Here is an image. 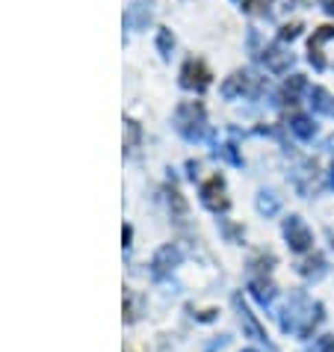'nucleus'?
Returning a JSON list of instances; mask_svg holds the SVG:
<instances>
[{"mask_svg": "<svg viewBox=\"0 0 334 352\" xmlns=\"http://www.w3.org/2000/svg\"><path fill=\"white\" fill-rule=\"evenodd\" d=\"M322 6H326V12L334 15V0H322Z\"/></svg>", "mask_w": 334, "mask_h": 352, "instance_id": "15", "label": "nucleus"}, {"mask_svg": "<svg viewBox=\"0 0 334 352\" xmlns=\"http://www.w3.org/2000/svg\"><path fill=\"white\" fill-rule=\"evenodd\" d=\"M284 237H287V246L293 252H308L311 249V231L299 217H290L284 222Z\"/></svg>", "mask_w": 334, "mask_h": 352, "instance_id": "2", "label": "nucleus"}, {"mask_svg": "<svg viewBox=\"0 0 334 352\" xmlns=\"http://www.w3.org/2000/svg\"><path fill=\"white\" fill-rule=\"evenodd\" d=\"M178 249H172V246H166L163 252H160V255H157L154 258V272H157V276H163V272H169L172 267H175V263H178Z\"/></svg>", "mask_w": 334, "mask_h": 352, "instance_id": "7", "label": "nucleus"}, {"mask_svg": "<svg viewBox=\"0 0 334 352\" xmlns=\"http://www.w3.org/2000/svg\"><path fill=\"white\" fill-rule=\"evenodd\" d=\"M258 210L260 213H275L278 210V199H275V192H260V199H258Z\"/></svg>", "mask_w": 334, "mask_h": 352, "instance_id": "10", "label": "nucleus"}, {"mask_svg": "<svg viewBox=\"0 0 334 352\" xmlns=\"http://www.w3.org/2000/svg\"><path fill=\"white\" fill-rule=\"evenodd\" d=\"M208 83H210V74L204 72V65L190 63L183 68V86H190V89H204Z\"/></svg>", "mask_w": 334, "mask_h": 352, "instance_id": "5", "label": "nucleus"}, {"mask_svg": "<svg viewBox=\"0 0 334 352\" xmlns=\"http://www.w3.org/2000/svg\"><path fill=\"white\" fill-rule=\"evenodd\" d=\"M293 131H296V133L302 136V140H308V136H313V124H311L308 119H302V116H299V119L293 122Z\"/></svg>", "mask_w": 334, "mask_h": 352, "instance_id": "11", "label": "nucleus"}, {"mask_svg": "<svg viewBox=\"0 0 334 352\" xmlns=\"http://www.w3.org/2000/svg\"><path fill=\"white\" fill-rule=\"evenodd\" d=\"M269 0H245V9H260V6H267Z\"/></svg>", "mask_w": 334, "mask_h": 352, "instance_id": "14", "label": "nucleus"}, {"mask_svg": "<svg viewBox=\"0 0 334 352\" xmlns=\"http://www.w3.org/2000/svg\"><path fill=\"white\" fill-rule=\"evenodd\" d=\"M201 195H204V204H208L210 210H225V208H228V199H225V184H222V178H213V181L204 184Z\"/></svg>", "mask_w": 334, "mask_h": 352, "instance_id": "4", "label": "nucleus"}, {"mask_svg": "<svg viewBox=\"0 0 334 352\" xmlns=\"http://www.w3.org/2000/svg\"><path fill=\"white\" fill-rule=\"evenodd\" d=\"M313 107H317L320 113L329 110V95H326V89H313Z\"/></svg>", "mask_w": 334, "mask_h": 352, "instance_id": "12", "label": "nucleus"}, {"mask_svg": "<svg viewBox=\"0 0 334 352\" xmlns=\"http://www.w3.org/2000/svg\"><path fill=\"white\" fill-rule=\"evenodd\" d=\"M252 293H254V299L260 302V305H269L272 296H275V287L269 285V281H263V278H252Z\"/></svg>", "mask_w": 334, "mask_h": 352, "instance_id": "8", "label": "nucleus"}, {"mask_svg": "<svg viewBox=\"0 0 334 352\" xmlns=\"http://www.w3.org/2000/svg\"><path fill=\"white\" fill-rule=\"evenodd\" d=\"M331 36H334V27H320V33L311 38V63L317 65V68L326 65V63H322V56H320V45H322V42H329Z\"/></svg>", "mask_w": 334, "mask_h": 352, "instance_id": "6", "label": "nucleus"}, {"mask_svg": "<svg viewBox=\"0 0 334 352\" xmlns=\"http://www.w3.org/2000/svg\"><path fill=\"white\" fill-rule=\"evenodd\" d=\"M234 308H237V314H240V322H243V331L249 335L252 340H260V344H267V331H263V326L258 322V317L252 314L249 308H245V302L240 296H234Z\"/></svg>", "mask_w": 334, "mask_h": 352, "instance_id": "3", "label": "nucleus"}, {"mask_svg": "<svg viewBox=\"0 0 334 352\" xmlns=\"http://www.w3.org/2000/svg\"><path fill=\"white\" fill-rule=\"evenodd\" d=\"M243 352H258V349H243Z\"/></svg>", "mask_w": 334, "mask_h": 352, "instance_id": "17", "label": "nucleus"}, {"mask_svg": "<svg viewBox=\"0 0 334 352\" xmlns=\"http://www.w3.org/2000/svg\"><path fill=\"white\" fill-rule=\"evenodd\" d=\"M331 187H334V166H331Z\"/></svg>", "mask_w": 334, "mask_h": 352, "instance_id": "16", "label": "nucleus"}, {"mask_svg": "<svg viewBox=\"0 0 334 352\" xmlns=\"http://www.w3.org/2000/svg\"><path fill=\"white\" fill-rule=\"evenodd\" d=\"M299 272H302L304 278H320L322 272H326V261H322L320 255H313L311 261H304V263H302Z\"/></svg>", "mask_w": 334, "mask_h": 352, "instance_id": "9", "label": "nucleus"}, {"mask_svg": "<svg viewBox=\"0 0 334 352\" xmlns=\"http://www.w3.org/2000/svg\"><path fill=\"white\" fill-rule=\"evenodd\" d=\"M317 352H334V338H320V344H317Z\"/></svg>", "mask_w": 334, "mask_h": 352, "instance_id": "13", "label": "nucleus"}, {"mask_svg": "<svg viewBox=\"0 0 334 352\" xmlns=\"http://www.w3.org/2000/svg\"><path fill=\"white\" fill-rule=\"evenodd\" d=\"M320 320H322V305H313L304 293L290 296L281 311V329L293 331V335H299V338H308L311 331L317 329Z\"/></svg>", "mask_w": 334, "mask_h": 352, "instance_id": "1", "label": "nucleus"}]
</instances>
